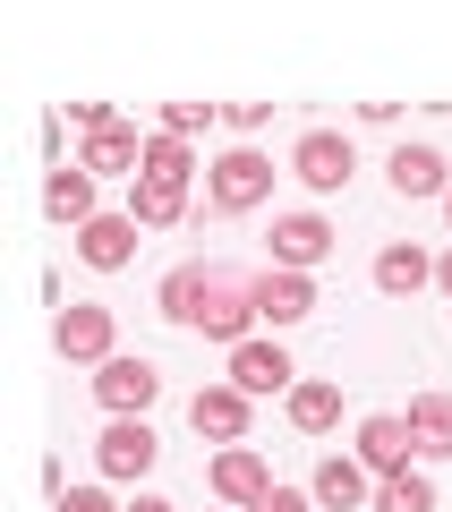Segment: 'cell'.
I'll return each instance as SVG.
<instances>
[{
  "mask_svg": "<svg viewBox=\"0 0 452 512\" xmlns=\"http://www.w3.org/2000/svg\"><path fill=\"white\" fill-rule=\"evenodd\" d=\"M265 197H273V163L256 146H231L205 171V205H214V214H248V205H265Z\"/></svg>",
  "mask_w": 452,
  "mask_h": 512,
  "instance_id": "1",
  "label": "cell"
},
{
  "mask_svg": "<svg viewBox=\"0 0 452 512\" xmlns=\"http://www.w3.org/2000/svg\"><path fill=\"white\" fill-rule=\"evenodd\" d=\"M350 171H359V154H350L342 128H299V146H290V180H308L316 197H333Z\"/></svg>",
  "mask_w": 452,
  "mask_h": 512,
  "instance_id": "2",
  "label": "cell"
},
{
  "mask_svg": "<svg viewBox=\"0 0 452 512\" xmlns=\"http://www.w3.org/2000/svg\"><path fill=\"white\" fill-rule=\"evenodd\" d=\"M163 393V376H154V359H128V350H111L103 367H94V402L111 410V419H145V402Z\"/></svg>",
  "mask_w": 452,
  "mask_h": 512,
  "instance_id": "3",
  "label": "cell"
},
{
  "mask_svg": "<svg viewBox=\"0 0 452 512\" xmlns=\"http://www.w3.org/2000/svg\"><path fill=\"white\" fill-rule=\"evenodd\" d=\"M256 316H265V308H256V282H239V274H214V291H205V316H197V333H214V342H256Z\"/></svg>",
  "mask_w": 452,
  "mask_h": 512,
  "instance_id": "4",
  "label": "cell"
},
{
  "mask_svg": "<svg viewBox=\"0 0 452 512\" xmlns=\"http://www.w3.org/2000/svg\"><path fill=\"white\" fill-rule=\"evenodd\" d=\"M308 495L325 512H359V504H376V470H367L359 453H325V461H316V478H308Z\"/></svg>",
  "mask_w": 452,
  "mask_h": 512,
  "instance_id": "5",
  "label": "cell"
},
{
  "mask_svg": "<svg viewBox=\"0 0 452 512\" xmlns=\"http://www.w3.org/2000/svg\"><path fill=\"white\" fill-rule=\"evenodd\" d=\"M154 453H163V444H154V427H145V419H111L103 436H94L103 478H145V470H154Z\"/></svg>",
  "mask_w": 452,
  "mask_h": 512,
  "instance_id": "6",
  "label": "cell"
},
{
  "mask_svg": "<svg viewBox=\"0 0 452 512\" xmlns=\"http://www.w3.org/2000/svg\"><path fill=\"white\" fill-rule=\"evenodd\" d=\"M52 350H60V359H86V367H103V359H111V308H94V299L60 308V325H52Z\"/></svg>",
  "mask_w": 452,
  "mask_h": 512,
  "instance_id": "7",
  "label": "cell"
},
{
  "mask_svg": "<svg viewBox=\"0 0 452 512\" xmlns=\"http://www.w3.org/2000/svg\"><path fill=\"white\" fill-rule=\"evenodd\" d=\"M410 453H418V436H410V419H401V410L359 419V461H367L376 478H401V470H410Z\"/></svg>",
  "mask_w": 452,
  "mask_h": 512,
  "instance_id": "8",
  "label": "cell"
},
{
  "mask_svg": "<svg viewBox=\"0 0 452 512\" xmlns=\"http://www.w3.org/2000/svg\"><path fill=\"white\" fill-rule=\"evenodd\" d=\"M325 256H333V222H325V214H282V222H273V265L316 274Z\"/></svg>",
  "mask_w": 452,
  "mask_h": 512,
  "instance_id": "9",
  "label": "cell"
},
{
  "mask_svg": "<svg viewBox=\"0 0 452 512\" xmlns=\"http://www.w3.org/2000/svg\"><path fill=\"white\" fill-rule=\"evenodd\" d=\"M248 402L256 393H239V384H205L197 402H188V419H197V436H214V444H248Z\"/></svg>",
  "mask_w": 452,
  "mask_h": 512,
  "instance_id": "10",
  "label": "cell"
},
{
  "mask_svg": "<svg viewBox=\"0 0 452 512\" xmlns=\"http://www.w3.org/2000/svg\"><path fill=\"white\" fill-rule=\"evenodd\" d=\"M137 231H145L137 214H94L86 231H77V256H86L94 274H120L128 256H137Z\"/></svg>",
  "mask_w": 452,
  "mask_h": 512,
  "instance_id": "11",
  "label": "cell"
},
{
  "mask_svg": "<svg viewBox=\"0 0 452 512\" xmlns=\"http://www.w3.org/2000/svg\"><path fill=\"white\" fill-rule=\"evenodd\" d=\"M256 308H265V325H299V316H316V274L265 265V274H256Z\"/></svg>",
  "mask_w": 452,
  "mask_h": 512,
  "instance_id": "12",
  "label": "cell"
},
{
  "mask_svg": "<svg viewBox=\"0 0 452 512\" xmlns=\"http://www.w3.org/2000/svg\"><path fill=\"white\" fill-rule=\"evenodd\" d=\"M86 171H128L137 180L145 171V128L137 120H103V128H86V154H77Z\"/></svg>",
  "mask_w": 452,
  "mask_h": 512,
  "instance_id": "13",
  "label": "cell"
},
{
  "mask_svg": "<svg viewBox=\"0 0 452 512\" xmlns=\"http://www.w3.org/2000/svg\"><path fill=\"white\" fill-rule=\"evenodd\" d=\"M265 487H273V470H265V453H256V444H222V453H214V495H222V504L248 512Z\"/></svg>",
  "mask_w": 452,
  "mask_h": 512,
  "instance_id": "14",
  "label": "cell"
},
{
  "mask_svg": "<svg viewBox=\"0 0 452 512\" xmlns=\"http://www.w3.org/2000/svg\"><path fill=\"white\" fill-rule=\"evenodd\" d=\"M290 376H299V367H290L282 342H239L231 350V384L239 393H290Z\"/></svg>",
  "mask_w": 452,
  "mask_h": 512,
  "instance_id": "15",
  "label": "cell"
},
{
  "mask_svg": "<svg viewBox=\"0 0 452 512\" xmlns=\"http://www.w3.org/2000/svg\"><path fill=\"white\" fill-rule=\"evenodd\" d=\"M128 214H137L145 231L188 222V180H154V171H137V180H128Z\"/></svg>",
  "mask_w": 452,
  "mask_h": 512,
  "instance_id": "16",
  "label": "cell"
},
{
  "mask_svg": "<svg viewBox=\"0 0 452 512\" xmlns=\"http://www.w3.org/2000/svg\"><path fill=\"white\" fill-rule=\"evenodd\" d=\"M43 214L86 231V222H94V171L86 163H52V180H43Z\"/></svg>",
  "mask_w": 452,
  "mask_h": 512,
  "instance_id": "17",
  "label": "cell"
},
{
  "mask_svg": "<svg viewBox=\"0 0 452 512\" xmlns=\"http://www.w3.org/2000/svg\"><path fill=\"white\" fill-rule=\"evenodd\" d=\"M435 282V256L427 248H410V239H393V248L376 256V291H393V299H418Z\"/></svg>",
  "mask_w": 452,
  "mask_h": 512,
  "instance_id": "18",
  "label": "cell"
},
{
  "mask_svg": "<svg viewBox=\"0 0 452 512\" xmlns=\"http://www.w3.org/2000/svg\"><path fill=\"white\" fill-rule=\"evenodd\" d=\"M384 171H393L401 197H452V171H444V154H435V146H401Z\"/></svg>",
  "mask_w": 452,
  "mask_h": 512,
  "instance_id": "19",
  "label": "cell"
},
{
  "mask_svg": "<svg viewBox=\"0 0 452 512\" xmlns=\"http://www.w3.org/2000/svg\"><path fill=\"white\" fill-rule=\"evenodd\" d=\"M205 291H214V274H205V265H171L163 291H154V308H163L171 325H197V316H205Z\"/></svg>",
  "mask_w": 452,
  "mask_h": 512,
  "instance_id": "20",
  "label": "cell"
},
{
  "mask_svg": "<svg viewBox=\"0 0 452 512\" xmlns=\"http://www.w3.org/2000/svg\"><path fill=\"white\" fill-rule=\"evenodd\" d=\"M333 419H342V384H325V376L290 384V427H299V436H325Z\"/></svg>",
  "mask_w": 452,
  "mask_h": 512,
  "instance_id": "21",
  "label": "cell"
},
{
  "mask_svg": "<svg viewBox=\"0 0 452 512\" xmlns=\"http://www.w3.org/2000/svg\"><path fill=\"white\" fill-rule=\"evenodd\" d=\"M410 436L427 461H452V393H418L410 402Z\"/></svg>",
  "mask_w": 452,
  "mask_h": 512,
  "instance_id": "22",
  "label": "cell"
},
{
  "mask_svg": "<svg viewBox=\"0 0 452 512\" xmlns=\"http://www.w3.org/2000/svg\"><path fill=\"white\" fill-rule=\"evenodd\" d=\"M145 171H154V180H188V171H197V154H188V137H171V128H154V137H145Z\"/></svg>",
  "mask_w": 452,
  "mask_h": 512,
  "instance_id": "23",
  "label": "cell"
},
{
  "mask_svg": "<svg viewBox=\"0 0 452 512\" xmlns=\"http://www.w3.org/2000/svg\"><path fill=\"white\" fill-rule=\"evenodd\" d=\"M376 512H435V487L418 470H401V478H376Z\"/></svg>",
  "mask_w": 452,
  "mask_h": 512,
  "instance_id": "24",
  "label": "cell"
},
{
  "mask_svg": "<svg viewBox=\"0 0 452 512\" xmlns=\"http://www.w3.org/2000/svg\"><path fill=\"white\" fill-rule=\"evenodd\" d=\"M205 120H214V103H163V128H171V137H197Z\"/></svg>",
  "mask_w": 452,
  "mask_h": 512,
  "instance_id": "25",
  "label": "cell"
},
{
  "mask_svg": "<svg viewBox=\"0 0 452 512\" xmlns=\"http://www.w3.org/2000/svg\"><path fill=\"white\" fill-rule=\"evenodd\" d=\"M308 504H316V495H299V487H265L248 512H308Z\"/></svg>",
  "mask_w": 452,
  "mask_h": 512,
  "instance_id": "26",
  "label": "cell"
},
{
  "mask_svg": "<svg viewBox=\"0 0 452 512\" xmlns=\"http://www.w3.org/2000/svg\"><path fill=\"white\" fill-rule=\"evenodd\" d=\"M52 512H120V504H111V495L103 487H69V495H60V504Z\"/></svg>",
  "mask_w": 452,
  "mask_h": 512,
  "instance_id": "27",
  "label": "cell"
},
{
  "mask_svg": "<svg viewBox=\"0 0 452 512\" xmlns=\"http://www.w3.org/2000/svg\"><path fill=\"white\" fill-rule=\"evenodd\" d=\"M222 120H231L239 137H248V128H265V120H273V103H222Z\"/></svg>",
  "mask_w": 452,
  "mask_h": 512,
  "instance_id": "28",
  "label": "cell"
},
{
  "mask_svg": "<svg viewBox=\"0 0 452 512\" xmlns=\"http://www.w3.org/2000/svg\"><path fill=\"white\" fill-rule=\"evenodd\" d=\"M128 512H180V504H163V495H137V504H128Z\"/></svg>",
  "mask_w": 452,
  "mask_h": 512,
  "instance_id": "29",
  "label": "cell"
},
{
  "mask_svg": "<svg viewBox=\"0 0 452 512\" xmlns=\"http://www.w3.org/2000/svg\"><path fill=\"white\" fill-rule=\"evenodd\" d=\"M435 282H444V291H452V248H444V256H435Z\"/></svg>",
  "mask_w": 452,
  "mask_h": 512,
  "instance_id": "30",
  "label": "cell"
},
{
  "mask_svg": "<svg viewBox=\"0 0 452 512\" xmlns=\"http://www.w3.org/2000/svg\"><path fill=\"white\" fill-rule=\"evenodd\" d=\"M444 222H452V197H444Z\"/></svg>",
  "mask_w": 452,
  "mask_h": 512,
  "instance_id": "31",
  "label": "cell"
}]
</instances>
